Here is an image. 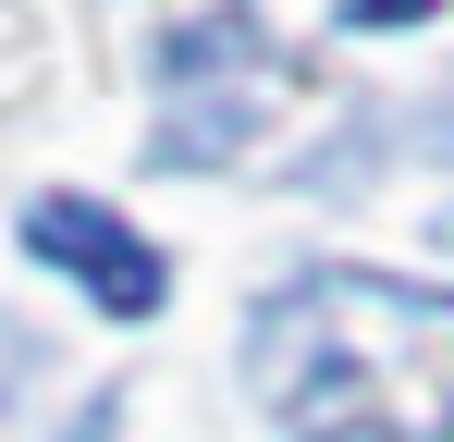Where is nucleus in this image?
<instances>
[{"mask_svg":"<svg viewBox=\"0 0 454 442\" xmlns=\"http://www.w3.org/2000/svg\"><path fill=\"white\" fill-rule=\"evenodd\" d=\"M25 258H50V271H74L111 320H160V295H172V271H160V246L136 233V221H111L98 197H37L25 209Z\"/></svg>","mask_w":454,"mask_h":442,"instance_id":"f03ea898","label":"nucleus"},{"mask_svg":"<svg viewBox=\"0 0 454 442\" xmlns=\"http://www.w3.org/2000/svg\"><path fill=\"white\" fill-rule=\"evenodd\" d=\"M442 233H454V221H442Z\"/></svg>","mask_w":454,"mask_h":442,"instance_id":"20e7f679","label":"nucleus"},{"mask_svg":"<svg viewBox=\"0 0 454 442\" xmlns=\"http://www.w3.org/2000/svg\"><path fill=\"white\" fill-rule=\"evenodd\" d=\"M418 12H442V0H344V25H418Z\"/></svg>","mask_w":454,"mask_h":442,"instance_id":"7ed1b4c3","label":"nucleus"},{"mask_svg":"<svg viewBox=\"0 0 454 442\" xmlns=\"http://www.w3.org/2000/svg\"><path fill=\"white\" fill-rule=\"evenodd\" d=\"M283 442H454V295L393 271H307L246 320Z\"/></svg>","mask_w":454,"mask_h":442,"instance_id":"f257e3e1","label":"nucleus"}]
</instances>
